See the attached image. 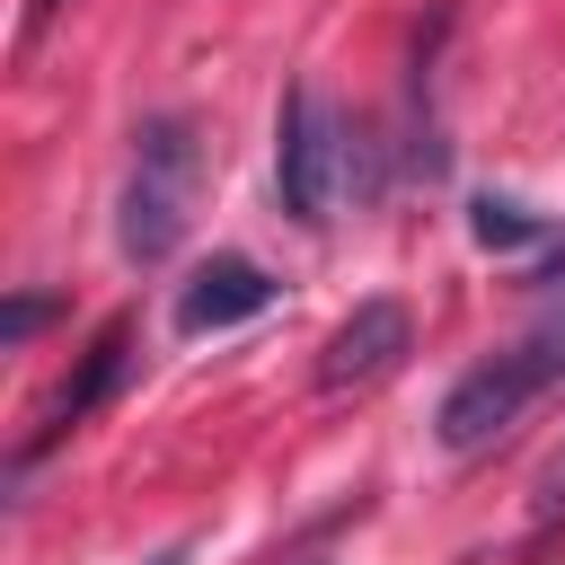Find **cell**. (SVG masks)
Wrapping results in <instances>:
<instances>
[{"mask_svg": "<svg viewBox=\"0 0 565 565\" xmlns=\"http://www.w3.org/2000/svg\"><path fill=\"white\" fill-rule=\"evenodd\" d=\"M194 194H203V132L185 115H150L132 132V177H124V221H115L124 256L132 265H159L185 238Z\"/></svg>", "mask_w": 565, "mask_h": 565, "instance_id": "1", "label": "cell"}, {"mask_svg": "<svg viewBox=\"0 0 565 565\" xmlns=\"http://www.w3.org/2000/svg\"><path fill=\"white\" fill-rule=\"evenodd\" d=\"M335 177H344V124L327 115L318 88H291L282 115H274V185H282V212L300 230H318L327 203H335Z\"/></svg>", "mask_w": 565, "mask_h": 565, "instance_id": "2", "label": "cell"}, {"mask_svg": "<svg viewBox=\"0 0 565 565\" xmlns=\"http://www.w3.org/2000/svg\"><path fill=\"white\" fill-rule=\"evenodd\" d=\"M556 362H547V344H530V353H494V362H477V371H459L450 380V397H441V450H486V441H503L512 424H521V406L539 397V380H547Z\"/></svg>", "mask_w": 565, "mask_h": 565, "instance_id": "3", "label": "cell"}, {"mask_svg": "<svg viewBox=\"0 0 565 565\" xmlns=\"http://www.w3.org/2000/svg\"><path fill=\"white\" fill-rule=\"evenodd\" d=\"M406 344H415V318H406L397 300H362V309L327 335V353H318V388H362V380H388V371L406 362Z\"/></svg>", "mask_w": 565, "mask_h": 565, "instance_id": "4", "label": "cell"}, {"mask_svg": "<svg viewBox=\"0 0 565 565\" xmlns=\"http://www.w3.org/2000/svg\"><path fill=\"white\" fill-rule=\"evenodd\" d=\"M256 309H274V274L247 265V256H212V265L177 291V327H185V335H221V327H238V318H256Z\"/></svg>", "mask_w": 565, "mask_h": 565, "instance_id": "5", "label": "cell"}, {"mask_svg": "<svg viewBox=\"0 0 565 565\" xmlns=\"http://www.w3.org/2000/svg\"><path fill=\"white\" fill-rule=\"evenodd\" d=\"M124 362H132V327L115 318V327H97V344H88V362H79V380L53 397V424H88L97 406H106V388L124 380Z\"/></svg>", "mask_w": 565, "mask_h": 565, "instance_id": "6", "label": "cell"}, {"mask_svg": "<svg viewBox=\"0 0 565 565\" xmlns=\"http://www.w3.org/2000/svg\"><path fill=\"white\" fill-rule=\"evenodd\" d=\"M477 238H486V247H494V238L512 247V238H539V221H530L521 203H477Z\"/></svg>", "mask_w": 565, "mask_h": 565, "instance_id": "7", "label": "cell"}, {"mask_svg": "<svg viewBox=\"0 0 565 565\" xmlns=\"http://www.w3.org/2000/svg\"><path fill=\"white\" fill-rule=\"evenodd\" d=\"M44 318H53V300H44V291H18V300L0 309V344H26Z\"/></svg>", "mask_w": 565, "mask_h": 565, "instance_id": "8", "label": "cell"}, {"mask_svg": "<svg viewBox=\"0 0 565 565\" xmlns=\"http://www.w3.org/2000/svg\"><path fill=\"white\" fill-rule=\"evenodd\" d=\"M539 512H565V459L547 468V486H539Z\"/></svg>", "mask_w": 565, "mask_h": 565, "instance_id": "9", "label": "cell"}, {"mask_svg": "<svg viewBox=\"0 0 565 565\" xmlns=\"http://www.w3.org/2000/svg\"><path fill=\"white\" fill-rule=\"evenodd\" d=\"M53 9H62V0H26V35H44V26H53Z\"/></svg>", "mask_w": 565, "mask_h": 565, "instance_id": "10", "label": "cell"}, {"mask_svg": "<svg viewBox=\"0 0 565 565\" xmlns=\"http://www.w3.org/2000/svg\"><path fill=\"white\" fill-rule=\"evenodd\" d=\"M150 565H185V547H168V556H150Z\"/></svg>", "mask_w": 565, "mask_h": 565, "instance_id": "11", "label": "cell"}]
</instances>
